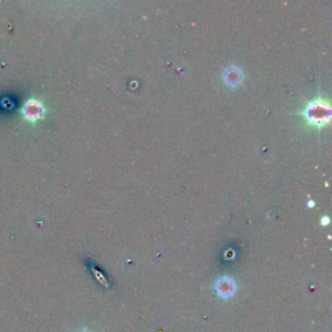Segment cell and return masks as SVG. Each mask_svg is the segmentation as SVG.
Returning a JSON list of instances; mask_svg holds the SVG:
<instances>
[{"label":"cell","instance_id":"1","mask_svg":"<svg viewBox=\"0 0 332 332\" xmlns=\"http://www.w3.org/2000/svg\"><path fill=\"white\" fill-rule=\"evenodd\" d=\"M302 116L305 117L310 126L323 128L331 121V105L327 99L322 96L316 97L314 100L309 101L305 109L302 111Z\"/></svg>","mask_w":332,"mask_h":332},{"label":"cell","instance_id":"2","mask_svg":"<svg viewBox=\"0 0 332 332\" xmlns=\"http://www.w3.org/2000/svg\"><path fill=\"white\" fill-rule=\"evenodd\" d=\"M243 78H244V74H243L242 69L235 65H231L228 66L223 74H222V79L225 81V83L230 87H236L239 84L243 82Z\"/></svg>","mask_w":332,"mask_h":332},{"label":"cell","instance_id":"5","mask_svg":"<svg viewBox=\"0 0 332 332\" xmlns=\"http://www.w3.org/2000/svg\"><path fill=\"white\" fill-rule=\"evenodd\" d=\"M321 223H322L323 226H327L330 223V218L329 217H327V215H325V217H323L322 219H321Z\"/></svg>","mask_w":332,"mask_h":332},{"label":"cell","instance_id":"3","mask_svg":"<svg viewBox=\"0 0 332 332\" xmlns=\"http://www.w3.org/2000/svg\"><path fill=\"white\" fill-rule=\"evenodd\" d=\"M43 113H44V108L41 101L29 100L26 103V105L24 107L25 118L31 122L38 121L39 118L43 117Z\"/></svg>","mask_w":332,"mask_h":332},{"label":"cell","instance_id":"6","mask_svg":"<svg viewBox=\"0 0 332 332\" xmlns=\"http://www.w3.org/2000/svg\"><path fill=\"white\" fill-rule=\"evenodd\" d=\"M308 205H309V206H314V201H313V200H309Z\"/></svg>","mask_w":332,"mask_h":332},{"label":"cell","instance_id":"4","mask_svg":"<svg viewBox=\"0 0 332 332\" xmlns=\"http://www.w3.org/2000/svg\"><path fill=\"white\" fill-rule=\"evenodd\" d=\"M217 291L222 296H230L235 291V283L232 282L231 278L223 276L217 282Z\"/></svg>","mask_w":332,"mask_h":332}]
</instances>
